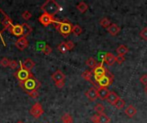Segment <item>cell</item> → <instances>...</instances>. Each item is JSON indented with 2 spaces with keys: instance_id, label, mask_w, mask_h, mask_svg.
Wrapping results in <instances>:
<instances>
[{
  "instance_id": "6da1fadb",
  "label": "cell",
  "mask_w": 147,
  "mask_h": 123,
  "mask_svg": "<svg viewBox=\"0 0 147 123\" xmlns=\"http://www.w3.org/2000/svg\"><path fill=\"white\" fill-rule=\"evenodd\" d=\"M41 9L42 11H44L45 14H47L54 17V15L60 10V6L54 0H47L42 4Z\"/></svg>"
},
{
  "instance_id": "7a4b0ae2",
  "label": "cell",
  "mask_w": 147,
  "mask_h": 123,
  "mask_svg": "<svg viewBox=\"0 0 147 123\" xmlns=\"http://www.w3.org/2000/svg\"><path fill=\"white\" fill-rule=\"evenodd\" d=\"M73 26L71 25V23L68 21H59L56 24V29L61 33V35L65 38L68 37L69 34L71 33Z\"/></svg>"
},
{
  "instance_id": "3957f363",
  "label": "cell",
  "mask_w": 147,
  "mask_h": 123,
  "mask_svg": "<svg viewBox=\"0 0 147 123\" xmlns=\"http://www.w3.org/2000/svg\"><path fill=\"white\" fill-rule=\"evenodd\" d=\"M20 86L26 91V92H31L34 90H37L40 86V82L35 79L34 76L24 81L23 83H20Z\"/></svg>"
},
{
  "instance_id": "277c9868",
  "label": "cell",
  "mask_w": 147,
  "mask_h": 123,
  "mask_svg": "<svg viewBox=\"0 0 147 123\" xmlns=\"http://www.w3.org/2000/svg\"><path fill=\"white\" fill-rule=\"evenodd\" d=\"M20 65H21V68L15 73V76L16 77V79L19 80L20 83H23L24 81H26L27 80L31 78L33 76V74L30 73V71L24 69L22 66V63H20Z\"/></svg>"
},
{
  "instance_id": "5b68a950",
  "label": "cell",
  "mask_w": 147,
  "mask_h": 123,
  "mask_svg": "<svg viewBox=\"0 0 147 123\" xmlns=\"http://www.w3.org/2000/svg\"><path fill=\"white\" fill-rule=\"evenodd\" d=\"M11 25V20L0 9V35L7 28H9Z\"/></svg>"
},
{
  "instance_id": "8992f818",
  "label": "cell",
  "mask_w": 147,
  "mask_h": 123,
  "mask_svg": "<svg viewBox=\"0 0 147 123\" xmlns=\"http://www.w3.org/2000/svg\"><path fill=\"white\" fill-rule=\"evenodd\" d=\"M113 80H114L113 74H111L109 70H106L105 75L98 81V85L100 86V87H108L112 84Z\"/></svg>"
},
{
  "instance_id": "52a82bcc",
  "label": "cell",
  "mask_w": 147,
  "mask_h": 123,
  "mask_svg": "<svg viewBox=\"0 0 147 123\" xmlns=\"http://www.w3.org/2000/svg\"><path fill=\"white\" fill-rule=\"evenodd\" d=\"M103 62H102L101 63H98L97 64V66L93 69V74H94V76H95V79H96V80L98 82L104 75H105V74H106V68H104V67H103Z\"/></svg>"
},
{
  "instance_id": "ba28073f",
  "label": "cell",
  "mask_w": 147,
  "mask_h": 123,
  "mask_svg": "<svg viewBox=\"0 0 147 123\" xmlns=\"http://www.w3.org/2000/svg\"><path fill=\"white\" fill-rule=\"evenodd\" d=\"M39 21L45 27H47L49 26L50 24H53V23H55L57 24L59 22V21H57L56 19H54L53 16L52 15H49L47 14H42L40 17H39Z\"/></svg>"
},
{
  "instance_id": "9c48e42d",
  "label": "cell",
  "mask_w": 147,
  "mask_h": 123,
  "mask_svg": "<svg viewBox=\"0 0 147 123\" xmlns=\"http://www.w3.org/2000/svg\"><path fill=\"white\" fill-rule=\"evenodd\" d=\"M43 113H44L43 108H42L41 104L39 103L34 104L30 110V115L32 116H34V118H39Z\"/></svg>"
},
{
  "instance_id": "30bf717a",
  "label": "cell",
  "mask_w": 147,
  "mask_h": 123,
  "mask_svg": "<svg viewBox=\"0 0 147 123\" xmlns=\"http://www.w3.org/2000/svg\"><path fill=\"white\" fill-rule=\"evenodd\" d=\"M15 45H16V48L19 51H24L28 45V41L25 37H22V38H20L19 39L16 40Z\"/></svg>"
},
{
  "instance_id": "8fae6325",
  "label": "cell",
  "mask_w": 147,
  "mask_h": 123,
  "mask_svg": "<svg viewBox=\"0 0 147 123\" xmlns=\"http://www.w3.org/2000/svg\"><path fill=\"white\" fill-rule=\"evenodd\" d=\"M102 62H106V64L109 65V66H112V65L115 64V62H115V57L111 52H108L103 56Z\"/></svg>"
},
{
  "instance_id": "7c38bea8",
  "label": "cell",
  "mask_w": 147,
  "mask_h": 123,
  "mask_svg": "<svg viewBox=\"0 0 147 123\" xmlns=\"http://www.w3.org/2000/svg\"><path fill=\"white\" fill-rule=\"evenodd\" d=\"M85 96L89 98V100H90V101H96V98H98L97 89L95 88V87L90 88V89L85 92Z\"/></svg>"
},
{
  "instance_id": "4fadbf2b",
  "label": "cell",
  "mask_w": 147,
  "mask_h": 123,
  "mask_svg": "<svg viewBox=\"0 0 147 123\" xmlns=\"http://www.w3.org/2000/svg\"><path fill=\"white\" fill-rule=\"evenodd\" d=\"M110 91L108 89V87H100L97 89V94H98V98L101 100H105L107 99L109 94Z\"/></svg>"
},
{
  "instance_id": "5bb4252c",
  "label": "cell",
  "mask_w": 147,
  "mask_h": 123,
  "mask_svg": "<svg viewBox=\"0 0 147 123\" xmlns=\"http://www.w3.org/2000/svg\"><path fill=\"white\" fill-rule=\"evenodd\" d=\"M9 31L12 34H14L15 36H17V37H20V36H22V25H14V26H11L9 28Z\"/></svg>"
},
{
  "instance_id": "9a60e30c",
  "label": "cell",
  "mask_w": 147,
  "mask_h": 123,
  "mask_svg": "<svg viewBox=\"0 0 147 123\" xmlns=\"http://www.w3.org/2000/svg\"><path fill=\"white\" fill-rule=\"evenodd\" d=\"M65 75L64 74L63 72H61L60 70H57L55 73L53 74L52 75V80L56 83V82H59V81H61V80H65Z\"/></svg>"
},
{
  "instance_id": "2e32d148",
  "label": "cell",
  "mask_w": 147,
  "mask_h": 123,
  "mask_svg": "<svg viewBox=\"0 0 147 123\" xmlns=\"http://www.w3.org/2000/svg\"><path fill=\"white\" fill-rule=\"evenodd\" d=\"M34 65H35L34 62L32 59H30V58H27V59L23 62V63H22V68H23L24 69L28 70V71H30V70L34 67Z\"/></svg>"
},
{
  "instance_id": "e0dca14e",
  "label": "cell",
  "mask_w": 147,
  "mask_h": 123,
  "mask_svg": "<svg viewBox=\"0 0 147 123\" xmlns=\"http://www.w3.org/2000/svg\"><path fill=\"white\" fill-rule=\"evenodd\" d=\"M108 31H109V33L112 36H116V35L120 33L121 27H120L117 24L113 23V24H111L110 27L108 28Z\"/></svg>"
},
{
  "instance_id": "ac0fdd59",
  "label": "cell",
  "mask_w": 147,
  "mask_h": 123,
  "mask_svg": "<svg viewBox=\"0 0 147 123\" xmlns=\"http://www.w3.org/2000/svg\"><path fill=\"white\" fill-rule=\"evenodd\" d=\"M119 98H120V97H119L115 92H110L109 94V96H108V98H107V100H108V102H109L111 105H114L115 103Z\"/></svg>"
},
{
  "instance_id": "d6986e66",
  "label": "cell",
  "mask_w": 147,
  "mask_h": 123,
  "mask_svg": "<svg viewBox=\"0 0 147 123\" xmlns=\"http://www.w3.org/2000/svg\"><path fill=\"white\" fill-rule=\"evenodd\" d=\"M125 114H126L128 117L132 118V117H134V116L137 114V109H136L134 106H133V105H129V106L127 107V109L125 110Z\"/></svg>"
},
{
  "instance_id": "ffe728a7",
  "label": "cell",
  "mask_w": 147,
  "mask_h": 123,
  "mask_svg": "<svg viewBox=\"0 0 147 123\" xmlns=\"http://www.w3.org/2000/svg\"><path fill=\"white\" fill-rule=\"evenodd\" d=\"M22 26V31H23L22 37L26 38L27 36H28L32 33V27L29 25H28L27 23H23Z\"/></svg>"
},
{
  "instance_id": "44dd1931",
  "label": "cell",
  "mask_w": 147,
  "mask_h": 123,
  "mask_svg": "<svg viewBox=\"0 0 147 123\" xmlns=\"http://www.w3.org/2000/svg\"><path fill=\"white\" fill-rule=\"evenodd\" d=\"M116 52L118 54V56H122L124 57L127 52H128V48L124 45H121L117 49H116Z\"/></svg>"
},
{
  "instance_id": "7402d4cb",
  "label": "cell",
  "mask_w": 147,
  "mask_h": 123,
  "mask_svg": "<svg viewBox=\"0 0 147 123\" xmlns=\"http://www.w3.org/2000/svg\"><path fill=\"white\" fill-rule=\"evenodd\" d=\"M92 74H93V72H92V71L85 70V71L82 74V77H83L84 80H86L90 81V83H93V84H94V82H93V80H92Z\"/></svg>"
},
{
  "instance_id": "603a6c76",
  "label": "cell",
  "mask_w": 147,
  "mask_h": 123,
  "mask_svg": "<svg viewBox=\"0 0 147 123\" xmlns=\"http://www.w3.org/2000/svg\"><path fill=\"white\" fill-rule=\"evenodd\" d=\"M61 121L63 123H73V118L72 116L68 114V113H65L61 117Z\"/></svg>"
},
{
  "instance_id": "cb8c5ba5",
  "label": "cell",
  "mask_w": 147,
  "mask_h": 123,
  "mask_svg": "<svg viewBox=\"0 0 147 123\" xmlns=\"http://www.w3.org/2000/svg\"><path fill=\"white\" fill-rule=\"evenodd\" d=\"M111 24H112V23H111V21H109V19H108V18H106V17L101 19V21H100V25H101L102 27L107 28V29L110 27Z\"/></svg>"
},
{
  "instance_id": "d4e9b609",
  "label": "cell",
  "mask_w": 147,
  "mask_h": 123,
  "mask_svg": "<svg viewBox=\"0 0 147 123\" xmlns=\"http://www.w3.org/2000/svg\"><path fill=\"white\" fill-rule=\"evenodd\" d=\"M97 62L96 61V59L95 58H93V57H90L87 61H86V65L87 66H89L90 68H95L96 66H97Z\"/></svg>"
},
{
  "instance_id": "484cf974",
  "label": "cell",
  "mask_w": 147,
  "mask_h": 123,
  "mask_svg": "<svg viewBox=\"0 0 147 123\" xmlns=\"http://www.w3.org/2000/svg\"><path fill=\"white\" fill-rule=\"evenodd\" d=\"M77 9H78L81 13H84V12L88 9V5H87L84 2H80V3L77 5Z\"/></svg>"
},
{
  "instance_id": "4316f807",
  "label": "cell",
  "mask_w": 147,
  "mask_h": 123,
  "mask_svg": "<svg viewBox=\"0 0 147 123\" xmlns=\"http://www.w3.org/2000/svg\"><path fill=\"white\" fill-rule=\"evenodd\" d=\"M82 32H83L82 27H81L79 25H75V26H73L72 30H71V33H72L74 35H76V36H79V35L82 33Z\"/></svg>"
},
{
  "instance_id": "83f0119b",
  "label": "cell",
  "mask_w": 147,
  "mask_h": 123,
  "mask_svg": "<svg viewBox=\"0 0 147 123\" xmlns=\"http://www.w3.org/2000/svg\"><path fill=\"white\" fill-rule=\"evenodd\" d=\"M125 104H126V103H125V101L122 99V98H119L115 103V104H114V106L116 108V109H118V110H121L124 106H125Z\"/></svg>"
},
{
  "instance_id": "f1b7e54d",
  "label": "cell",
  "mask_w": 147,
  "mask_h": 123,
  "mask_svg": "<svg viewBox=\"0 0 147 123\" xmlns=\"http://www.w3.org/2000/svg\"><path fill=\"white\" fill-rule=\"evenodd\" d=\"M95 111L98 114V115H102V114H104V110H105V108L104 106L102 104H97L95 108H94Z\"/></svg>"
},
{
  "instance_id": "f546056e",
  "label": "cell",
  "mask_w": 147,
  "mask_h": 123,
  "mask_svg": "<svg viewBox=\"0 0 147 123\" xmlns=\"http://www.w3.org/2000/svg\"><path fill=\"white\" fill-rule=\"evenodd\" d=\"M57 49H58V51H59V52H61V53H65V52L68 51V49H67V46H66V43H65V42L60 43V44L58 45Z\"/></svg>"
},
{
  "instance_id": "4dcf8cb0",
  "label": "cell",
  "mask_w": 147,
  "mask_h": 123,
  "mask_svg": "<svg viewBox=\"0 0 147 123\" xmlns=\"http://www.w3.org/2000/svg\"><path fill=\"white\" fill-rule=\"evenodd\" d=\"M110 118L106 114L99 115V123H109Z\"/></svg>"
},
{
  "instance_id": "1f68e13d",
  "label": "cell",
  "mask_w": 147,
  "mask_h": 123,
  "mask_svg": "<svg viewBox=\"0 0 147 123\" xmlns=\"http://www.w3.org/2000/svg\"><path fill=\"white\" fill-rule=\"evenodd\" d=\"M42 52H43L44 55H47V56L50 55L52 53V48H51V46L48 45H46L43 47V49H42Z\"/></svg>"
},
{
  "instance_id": "d6a6232c",
  "label": "cell",
  "mask_w": 147,
  "mask_h": 123,
  "mask_svg": "<svg viewBox=\"0 0 147 123\" xmlns=\"http://www.w3.org/2000/svg\"><path fill=\"white\" fill-rule=\"evenodd\" d=\"M9 62H10V60H9L7 57H3V58H2L1 61H0V65H1L2 67H3V68L9 67Z\"/></svg>"
},
{
  "instance_id": "836d02e7",
  "label": "cell",
  "mask_w": 147,
  "mask_h": 123,
  "mask_svg": "<svg viewBox=\"0 0 147 123\" xmlns=\"http://www.w3.org/2000/svg\"><path fill=\"white\" fill-rule=\"evenodd\" d=\"M27 93L28 94V96L34 99L37 98L39 97V92L37 90H34V91H31V92H27Z\"/></svg>"
},
{
  "instance_id": "e575fe53",
  "label": "cell",
  "mask_w": 147,
  "mask_h": 123,
  "mask_svg": "<svg viewBox=\"0 0 147 123\" xmlns=\"http://www.w3.org/2000/svg\"><path fill=\"white\" fill-rule=\"evenodd\" d=\"M140 36L141 39H143L144 40L147 41V27H144L141 32L140 33Z\"/></svg>"
},
{
  "instance_id": "d590c367",
  "label": "cell",
  "mask_w": 147,
  "mask_h": 123,
  "mask_svg": "<svg viewBox=\"0 0 147 123\" xmlns=\"http://www.w3.org/2000/svg\"><path fill=\"white\" fill-rule=\"evenodd\" d=\"M22 18L24 19V20H26V21H28V20H29L31 17H32V14L29 12V11H24L23 13H22Z\"/></svg>"
},
{
  "instance_id": "8d00e7d4",
  "label": "cell",
  "mask_w": 147,
  "mask_h": 123,
  "mask_svg": "<svg viewBox=\"0 0 147 123\" xmlns=\"http://www.w3.org/2000/svg\"><path fill=\"white\" fill-rule=\"evenodd\" d=\"M9 67L11 69H16V68H17V67H18V62H17L16 60H10Z\"/></svg>"
},
{
  "instance_id": "74e56055",
  "label": "cell",
  "mask_w": 147,
  "mask_h": 123,
  "mask_svg": "<svg viewBox=\"0 0 147 123\" xmlns=\"http://www.w3.org/2000/svg\"><path fill=\"white\" fill-rule=\"evenodd\" d=\"M124 61H125V57H122V56H117V57H115V62L118 64H120V65L122 64Z\"/></svg>"
},
{
  "instance_id": "f35d334b",
  "label": "cell",
  "mask_w": 147,
  "mask_h": 123,
  "mask_svg": "<svg viewBox=\"0 0 147 123\" xmlns=\"http://www.w3.org/2000/svg\"><path fill=\"white\" fill-rule=\"evenodd\" d=\"M140 82L145 86H147V74H144V75H142L141 77H140Z\"/></svg>"
},
{
  "instance_id": "ab89813d",
  "label": "cell",
  "mask_w": 147,
  "mask_h": 123,
  "mask_svg": "<svg viewBox=\"0 0 147 123\" xmlns=\"http://www.w3.org/2000/svg\"><path fill=\"white\" fill-rule=\"evenodd\" d=\"M66 43V46H67V49H68V51H71L73 48H74V44H73V42L72 41H67V42H65Z\"/></svg>"
},
{
  "instance_id": "60d3db41",
  "label": "cell",
  "mask_w": 147,
  "mask_h": 123,
  "mask_svg": "<svg viewBox=\"0 0 147 123\" xmlns=\"http://www.w3.org/2000/svg\"><path fill=\"white\" fill-rule=\"evenodd\" d=\"M90 120L94 123H99V115H94L90 117Z\"/></svg>"
},
{
  "instance_id": "b9f144b4",
  "label": "cell",
  "mask_w": 147,
  "mask_h": 123,
  "mask_svg": "<svg viewBox=\"0 0 147 123\" xmlns=\"http://www.w3.org/2000/svg\"><path fill=\"white\" fill-rule=\"evenodd\" d=\"M55 86H56L58 88H59V89L63 88V87L65 86V80H61V81L56 82V83H55Z\"/></svg>"
},
{
  "instance_id": "7bdbcfd3",
  "label": "cell",
  "mask_w": 147,
  "mask_h": 123,
  "mask_svg": "<svg viewBox=\"0 0 147 123\" xmlns=\"http://www.w3.org/2000/svg\"><path fill=\"white\" fill-rule=\"evenodd\" d=\"M145 92H146V93L147 94V86H145Z\"/></svg>"
},
{
  "instance_id": "ee69618b",
  "label": "cell",
  "mask_w": 147,
  "mask_h": 123,
  "mask_svg": "<svg viewBox=\"0 0 147 123\" xmlns=\"http://www.w3.org/2000/svg\"><path fill=\"white\" fill-rule=\"evenodd\" d=\"M16 123H24V122H22V121H18Z\"/></svg>"
}]
</instances>
